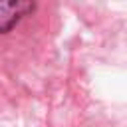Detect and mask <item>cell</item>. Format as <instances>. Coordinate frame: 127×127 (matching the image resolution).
<instances>
[{
	"label": "cell",
	"instance_id": "6da1fadb",
	"mask_svg": "<svg viewBox=\"0 0 127 127\" xmlns=\"http://www.w3.org/2000/svg\"><path fill=\"white\" fill-rule=\"evenodd\" d=\"M34 10L32 2H12V0H2L0 2V30L8 32L14 22L20 20V16H24L26 12Z\"/></svg>",
	"mask_w": 127,
	"mask_h": 127
}]
</instances>
